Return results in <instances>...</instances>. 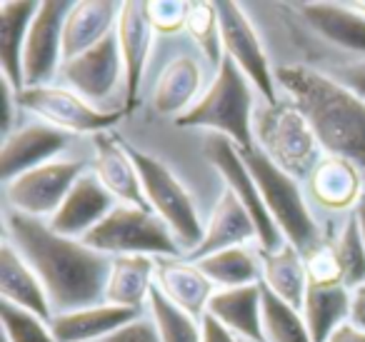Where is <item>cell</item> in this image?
I'll list each match as a JSON object with an SVG mask.
<instances>
[{"label": "cell", "instance_id": "1", "mask_svg": "<svg viewBox=\"0 0 365 342\" xmlns=\"http://www.w3.org/2000/svg\"><path fill=\"white\" fill-rule=\"evenodd\" d=\"M6 237L41 277L53 315L106 302L110 275L108 255L78 237L58 235L48 220L23 215L11 207H6Z\"/></svg>", "mask_w": 365, "mask_h": 342}, {"label": "cell", "instance_id": "2", "mask_svg": "<svg viewBox=\"0 0 365 342\" xmlns=\"http://www.w3.org/2000/svg\"><path fill=\"white\" fill-rule=\"evenodd\" d=\"M278 88L308 118L325 155L360 167L365 177V100L318 68L293 63L275 71Z\"/></svg>", "mask_w": 365, "mask_h": 342}, {"label": "cell", "instance_id": "3", "mask_svg": "<svg viewBox=\"0 0 365 342\" xmlns=\"http://www.w3.org/2000/svg\"><path fill=\"white\" fill-rule=\"evenodd\" d=\"M178 128H208L233 140L240 150L255 147V105L253 86L230 58H223L213 83L200 100L175 118Z\"/></svg>", "mask_w": 365, "mask_h": 342}, {"label": "cell", "instance_id": "4", "mask_svg": "<svg viewBox=\"0 0 365 342\" xmlns=\"http://www.w3.org/2000/svg\"><path fill=\"white\" fill-rule=\"evenodd\" d=\"M240 155H243L248 170L253 172L260 195H263L265 210H268L270 220L280 230L283 240L298 247L305 255L310 247H315L323 240V235H320V227L315 222L313 212L308 210L300 180H295L288 172L280 170L258 147L240 150Z\"/></svg>", "mask_w": 365, "mask_h": 342}, {"label": "cell", "instance_id": "5", "mask_svg": "<svg viewBox=\"0 0 365 342\" xmlns=\"http://www.w3.org/2000/svg\"><path fill=\"white\" fill-rule=\"evenodd\" d=\"M255 147L295 180H308L323 157L308 118L283 100L255 110Z\"/></svg>", "mask_w": 365, "mask_h": 342}, {"label": "cell", "instance_id": "6", "mask_svg": "<svg viewBox=\"0 0 365 342\" xmlns=\"http://www.w3.org/2000/svg\"><path fill=\"white\" fill-rule=\"evenodd\" d=\"M128 150H130L133 160H135L148 205L170 227L173 237L178 240L180 250L185 252V257H188L190 252L198 250L205 232L193 195L173 175V170L163 160L153 157L150 152L140 150V147L130 145V142H128Z\"/></svg>", "mask_w": 365, "mask_h": 342}, {"label": "cell", "instance_id": "7", "mask_svg": "<svg viewBox=\"0 0 365 342\" xmlns=\"http://www.w3.org/2000/svg\"><path fill=\"white\" fill-rule=\"evenodd\" d=\"M83 242L108 257H185L170 227L153 210L135 205H115L101 225L83 237Z\"/></svg>", "mask_w": 365, "mask_h": 342}, {"label": "cell", "instance_id": "8", "mask_svg": "<svg viewBox=\"0 0 365 342\" xmlns=\"http://www.w3.org/2000/svg\"><path fill=\"white\" fill-rule=\"evenodd\" d=\"M86 162L73 157H56L36 170L23 172L21 177L6 182L8 207L23 215L51 220L61 205L66 202L68 192L73 190L81 175H86Z\"/></svg>", "mask_w": 365, "mask_h": 342}, {"label": "cell", "instance_id": "9", "mask_svg": "<svg viewBox=\"0 0 365 342\" xmlns=\"http://www.w3.org/2000/svg\"><path fill=\"white\" fill-rule=\"evenodd\" d=\"M18 105L21 110L33 113L41 118V123L58 130L68 133V135H98L106 133L120 120V113H106L81 98L76 90L58 86H41V88H26L18 93Z\"/></svg>", "mask_w": 365, "mask_h": 342}, {"label": "cell", "instance_id": "10", "mask_svg": "<svg viewBox=\"0 0 365 342\" xmlns=\"http://www.w3.org/2000/svg\"><path fill=\"white\" fill-rule=\"evenodd\" d=\"M203 152L210 165L218 170V175L225 180V190H230L243 202V207L250 212V217L258 225V250H275V247L283 245V235H280V230L275 227V222L270 220L268 210H265L258 182H255L253 172L245 165L240 147L228 138L210 133L203 142Z\"/></svg>", "mask_w": 365, "mask_h": 342}, {"label": "cell", "instance_id": "11", "mask_svg": "<svg viewBox=\"0 0 365 342\" xmlns=\"http://www.w3.org/2000/svg\"><path fill=\"white\" fill-rule=\"evenodd\" d=\"M218 6V21H220V38H223V53L225 58L240 68L250 86L265 98V105H275L278 100V81L275 71L270 68L265 48L258 38V31L253 28L250 18L238 3H215Z\"/></svg>", "mask_w": 365, "mask_h": 342}, {"label": "cell", "instance_id": "12", "mask_svg": "<svg viewBox=\"0 0 365 342\" xmlns=\"http://www.w3.org/2000/svg\"><path fill=\"white\" fill-rule=\"evenodd\" d=\"M73 3L68 0H46L28 31L23 51V81L26 88H41L53 81L63 68V28Z\"/></svg>", "mask_w": 365, "mask_h": 342}, {"label": "cell", "instance_id": "13", "mask_svg": "<svg viewBox=\"0 0 365 342\" xmlns=\"http://www.w3.org/2000/svg\"><path fill=\"white\" fill-rule=\"evenodd\" d=\"M118 46H120L123 58V81H125V113H133L140 103V86L143 76H145L148 58H150L153 48V28L150 18H148V6L138 3V0H128L120 6V16H118Z\"/></svg>", "mask_w": 365, "mask_h": 342}, {"label": "cell", "instance_id": "14", "mask_svg": "<svg viewBox=\"0 0 365 342\" xmlns=\"http://www.w3.org/2000/svg\"><path fill=\"white\" fill-rule=\"evenodd\" d=\"M285 11L293 18L333 48L365 58V18L358 16L348 3H288Z\"/></svg>", "mask_w": 365, "mask_h": 342}, {"label": "cell", "instance_id": "15", "mask_svg": "<svg viewBox=\"0 0 365 342\" xmlns=\"http://www.w3.org/2000/svg\"><path fill=\"white\" fill-rule=\"evenodd\" d=\"M68 142H71L68 133L46 123L18 128L8 138H3V145H0V177L3 182H11L23 172L56 160V155L66 150Z\"/></svg>", "mask_w": 365, "mask_h": 342}, {"label": "cell", "instance_id": "16", "mask_svg": "<svg viewBox=\"0 0 365 342\" xmlns=\"http://www.w3.org/2000/svg\"><path fill=\"white\" fill-rule=\"evenodd\" d=\"M63 78L68 81L71 90H76L88 103H96L108 98L115 90L118 81L123 73V58L120 46H118V36H108L103 43L93 46L91 51L81 53V56L71 58L63 63L61 68Z\"/></svg>", "mask_w": 365, "mask_h": 342}, {"label": "cell", "instance_id": "17", "mask_svg": "<svg viewBox=\"0 0 365 342\" xmlns=\"http://www.w3.org/2000/svg\"><path fill=\"white\" fill-rule=\"evenodd\" d=\"M93 175L98 177L103 187L110 192V197L118 205H135L150 210L143 192V182L138 175L135 160H133L128 142L118 140V138L108 135V133H98L93 135Z\"/></svg>", "mask_w": 365, "mask_h": 342}, {"label": "cell", "instance_id": "18", "mask_svg": "<svg viewBox=\"0 0 365 342\" xmlns=\"http://www.w3.org/2000/svg\"><path fill=\"white\" fill-rule=\"evenodd\" d=\"M155 290L178 310L188 312L195 320H203L210 297L218 287L200 270L198 262L188 257H158Z\"/></svg>", "mask_w": 365, "mask_h": 342}, {"label": "cell", "instance_id": "19", "mask_svg": "<svg viewBox=\"0 0 365 342\" xmlns=\"http://www.w3.org/2000/svg\"><path fill=\"white\" fill-rule=\"evenodd\" d=\"M115 207V200L110 197V192L98 182V177L93 172L81 175V180L73 185V190L68 192L66 202L61 205V210L48 220V225L66 237H83L98 227L110 210Z\"/></svg>", "mask_w": 365, "mask_h": 342}, {"label": "cell", "instance_id": "20", "mask_svg": "<svg viewBox=\"0 0 365 342\" xmlns=\"http://www.w3.org/2000/svg\"><path fill=\"white\" fill-rule=\"evenodd\" d=\"M250 240H258V225L250 217V212L243 207V202L230 190H223L208 217L203 242L198 245V250L190 252L188 260L198 262L203 257L213 255V252L230 250V247H245Z\"/></svg>", "mask_w": 365, "mask_h": 342}, {"label": "cell", "instance_id": "21", "mask_svg": "<svg viewBox=\"0 0 365 342\" xmlns=\"http://www.w3.org/2000/svg\"><path fill=\"white\" fill-rule=\"evenodd\" d=\"M365 177L358 165L338 155H323L308 177V192L325 210H350L363 200Z\"/></svg>", "mask_w": 365, "mask_h": 342}, {"label": "cell", "instance_id": "22", "mask_svg": "<svg viewBox=\"0 0 365 342\" xmlns=\"http://www.w3.org/2000/svg\"><path fill=\"white\" fill-rule=\"evenodd\" d=\"M0 292H3V302L23 307L46 322L53 320V305L41 277L23 260V255L8 237H3V245H0Z\"/></svg>", "mask_w": 365, "mask_h": 342}, {"label": "cell", "instance_id": "23", "mask_svg": "<svg viewBox=\"0 0 365 342\" xmlns=\"http://www.w3.org/2000/svg\"><path fill=\"white\" fill-rule=\"evenodd\" d=\"M120 6L123 3H113V0L73 3L66 18V28H63V63L91 51L93 46L113 36L118 28Z\"/></svg>", "mask_w": 365, "mask_h": 342}, {"label": "cell", "instance_id": "24", "mask_svg": "<svg viewBox=\"0 0 365 342\" xmlns=\"http://www.w3.org/2000/svg\"><path fill=\"white\" fill-rule=\"evenodd\" d=\"M205 315L215 317L243 342H263V290L260 285L215 290Z\"/></svg>", "mask_w": 365, "mask_h": 342}, {"label": "cell", "instance_id": "25", "mask_svg": "<svg viewBox=\"0 0 365 342\" xmlns=\"http://www.w3.org/2000/svg\"><path fill=\"white\" fill-rule=\"evenodd\" d=\"M135 317H140L138 310L101 302V305L83 307V310L58 312L51 320V330L58 342H96L110 332L120 330Z\"/></svg>", "mask_w": 365, "mask_h": 342}, {"label": "cell", "instance_id": "26", "mask_svg": "<svg viewBox=\"0 0 365 342\" xmlns=\"http://www.w3.org/2000/svg\"><path fill=\"white\" fill-rule=\"evenodd\" d=\"M41 3L28 0H3L0 3V76L6 78L16 93L26 90L23 81V51L28 31Z\"/></svg>", "mask_w": 365, "mask_h": 342}, {"label": "cell", "instance_id": "27", "mask_svg": "<svg viewBox=\"0 0 365 342\" xmlns=\"http://www.w3.org/2000/svg\"><path fill=\"white\" fill-rule=\"evenodd\" d=\"M203 88V68L190 56H175L158 78L153 88V108L160 115L180 118L200 100Z\"/></svg>", "mask_w": 365, "mask_h": 342}, {"label": "cell", "instance_id": "28", "mask_svg": "<svg viewBox=\"0 0 365 342\" xmlns=\"http://www.w3.org/2000/svg\"><path fill=\"white\" fill-rule=\"evenodd\" d=\"M158 257L123 255L110 257V275L106 285V302L143 312L155 287Z\"/></svg>", "mask_w": 365, "mask_h": 342}, {"label": "cell", "instance_id": "29", "mask_svg": "<svg viewBox=\"0 0 365 342\" xmlns=\"http://www.w3.org/2000/svg\"><path fill=\"white\" fill-rule=\"evenodd\" d=\"M263 280L260 285L268 287L275 297L288 302L295 310H303L305 295H308V270H305L303 252L290 242H283L275 250H258Z\"/></svg>", "mask_w": 365, "mask_h": 342}, {"label": "cell", "instance_id": "30", "mask_svg": "<svg viewBox=\"0 0 365 342\" xmlns=\"http://www.w3.org/2000/svg\"><path fill=\"white\" fill-rule=\"evenodd\" d=\"M350 290L343 285L318 287L310 285L303 302V320L313 342H328L338 327L350 322Z\"/></svg>", "mask_w": 365, "mask_h": 342}, {"label": "cell", "instance_id": "31", "mask_svg": "<svg viewBox=\"0 0 365 342\" xmlns=\"http://www.w3.org/2000/svg\"><path fill=\"white\" fill-rule=\"evenodd\" d=\"M200 270L213 280L218 290H230V287H248L260 285L263 280V267H260V257L245 247H230V250H220L213 255L198 260Z\"/></svg>", "mask_w": 365, "mask_h": 342}, {"label": "cell", "instance_id": "32", "mask_svg": "<svg viewBox=\"0 0 365 342\" xmlns=\"http://www.w3.org/2000/svg\"><path fill=\"white\" fill-rule=\"evenodd\" d=\"M263 290V342H313L305 327L303 312L275 297L268 287Z\"/></svg>", "mask_w": 365, "mask_h": 342}, {"label": "cell", "instance_id": "33", "mask_svg": "<svg viewBox=\"0 0 365 342\" xmlns=\"http://www.w3.org/2000/svg\"><path fill=\"white\" fill-rule=\"evenodd\" d=\"M185 33L195 41V46L205 53L210 66L218 71L223 63V38H220V21L218 6L208 0H195L188 3V18H185Z\"/></svg>", "mask_w": 365, "mask_h": 342}, {"label": "cell", "instance_id": "34", "mask_svg": "<svg viewBox=\"0 0 365 342\" xmlns=\"http://www.w3.org/2000/svg\"><path fill=\"white\" fill-rule=\"evenodd\" d=\"M148 315L155 322V330L160 342H200V320L190 317L188 312L178 310L173 302H168L160 292L153 287L148 300Z\"/></svg>", "mask_w": 365, "mask_h": 342}, {"label": "cell", "instance_id": "35", "mask_svg": "<svg viewBox=\"0 0 365 342\" xmlns=\"http://www.w3.org/2000/svg\"><path fill=\"white\" fill-rule=\"evenodd\" d=\"M335 247H338L340 270H343V285L348 290L365 285V245L353 215L348 217L340 235L335 237Z\"/></svg>", "mask_w": 365, "mask_h": 342}, {"label": "cell", "instance_id": "36", "mask_svg": "<svg viewBox=\"0 0 365 342\" xmlns=\"http://www.w3.org/2000/svg\"><path fill=\"white\" fill-rule=\"evenodd\" d=\"M0 320H3L6 342H58L51 330V322L41 320L33 312L11 305V302H3Z\"/></svg>", "mask_w": 365, "mask_h": 342}, {"label": "cell", "instance_id": "37", "mask_svg": "<svg viewBox=\"0 0 365 342\" xmlns=\"http://www.w3.org/2000/svg\"><path fill=\"white\" fill-rule=\"evenodd\" d=\"M303 260H305L310 285H318V287L343 285V270H340V257H338L335 240H320L318 245L305 252Z\"/></svg>", "mask_w": 365, "mask_h": 342}, {"label": "cell", "instance_id": "38", "mask_svg": "<svg viewBox=\"0 0 365 342\" xmlns=\"http://www.w3.org/2000/svg\"><path fill=\"white\" fill-rule=\"evenodd\" d=\"M145 6H148V18H150L155 33L173 36L178 31H185L188 3H180V0H155V3H145Z\"/></svg>", "mask_w": 365, "mask_h": 342}, {"label": "cell", "instance_id": "39", "mask_svg": "<svg viewBox=\"0 0 365 342\" xmlns=\"http://www.w3.org/2000/svg\"><path fill=\"white\" fill-rule=\"evenodd\" d=\"M96 342H160V337H158L153 317L140 315L133 322H128V325H123L120 330L110 332V335L101 337V340H96Z\"/></svg>", "mask_w": 365, "mask_h": 342}, {"label": "cell", "instance_id": "40", "mask_svg": "<svg viewBox=\"0 0 365 342\" xmlns=\"http://www.w3.org/2000/svg\"><path fill=\"white\" fill-rule=\"evenodd\" d=\"M328 76H333L340 86L348 88L350 93H355V95L365 100V58L335 66L333 71H328Z\"/></svg>", "mask_w": 365, "mask_h": 342}, {"label": "cell", "instance_id": "41", "mask_svg": "<svg viewBox=\"0 0 365 342\" xmlns=\"http://www.w3.org/2000/svg\"><path fill=\"white\" fill-rule=\"evenodd\" d=\"M0 105H3V113H0V133H3V138H8L13 133L16 110H21V105H18L16 88H13L3 76H0Z\"/></svg>", "mask_w": 365, "mask_h": 342}, {"label": "cell", "instance_id": "42", "mask_svg": "<svg viewBox=\"0 0 365 342\" xmlns=\"http://www.w3.org/2000/svg\"><path fill=\"white\" fill-rule=\"evenodd\" d=\"M200 335H203L200 342H243L240 337H235L228 327L220 325V322L210 315H205L203 320H200Z\"/></svg>", "mask_w": 365, "mask_h": 342}, {"label": "cell", "instance_id": "43", "mask_svg": "<svg viewBox=\"0 0 365 342\" xmlns=\"http://www.w3.org/2000/svg\"><path fill=\"white\" fill-rule=\"evenodd\" d=\"M350 322L360 330H365V285L350 290Z\"/></svg>", "mask_w": 365, "mask_h": 342}, {"label": "cell", "instance_id": "44", "mask_svg": "<svg viewBox=\"0 0 365 342\" xmlns=\"http://www.w3.org/2000/svg\"><path fill=\"white\" fill-rule=\"evenodd\" d=\"M328 342H365V330L355 327L353 322H345L328 337Z\"/></svg>", "mask_w": 365, "mask_h": 342}, {"label": "cell", "instance_id": "45", "mask_svg": "<svg viewBox=\"0 0 365 342\" xmlns=\"http://www.w3.org/2000/svg\"><path fill=\"white\" fill-rule=\"evenodd\" d=\"M353 217H355V222H358L360 237H363V245H365V195H363V200L358 202V207L353 210Z\"/></svg>", "mask_w": 365, "mask_h": 342}, {"label": "cell", "instance_id": "46", "mask_svg": "<svg viewBox=\"0 0 365 342\" xmlns=\"http://www.w3.org/2000/svg\"><path fill=\"white\" fill-rule=\"evenodd\" d=\"M350 8H353L355 13H358V16H363L365 18V0H360V3H348Z\"/></svg>", "mask_w": 365, "mask_h": 342}]
</instances>
